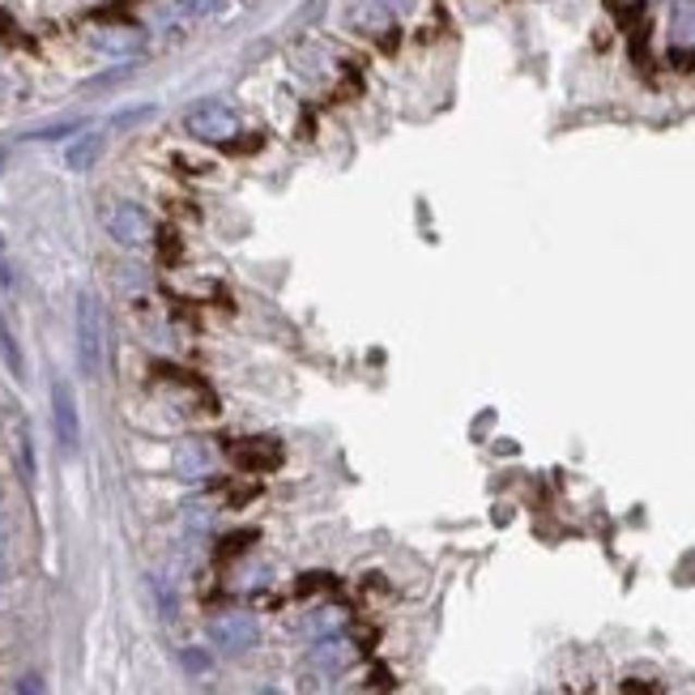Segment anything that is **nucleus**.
Wrapping results in <instances>:
<instances>
[{
    "label": "nucleus",
    "instance_id": "nucleus-1",
    "mask_svg": "<svg viewBox=\"0 0 695 695\" xmlns=\"http://www.w3.org/2000/svg\"><path fill=\"white\" fill-rule=\"evenodd\" d=\"M73 325H77V363L95 380V376H102V363H107V312H102V298L95 291L77 295Z\"/></svg>",
    "mask_w": 695,
    "mask_h": 695
},
{
    "label": "nucleus",
    "instance_id": "nucleus-2",
    "mask_svg": "<svg viewBox=\"0 0 695 695\" xmlns=\"http://www.w3.org/2000/svg\"><path fill=\"white\" fill-rule=\"evenodd\" d=\"M102 222H107V235L115 240V244H124V248H146L154 244V214H149L146 205H137V200H115V205H107V214H102Z\"/></svg>",
    "mask_w": 695,
    "mask_h": 695
},
{
    "label": "nucleus",
    "instance_id": "nucleus-3",
    "mask_svg": "<svg viewBox=\"0 0 695 695\" xmlns=\"http://www.w3.org/2000/svg\"><path fill=\"white\" fill-rule=\"evenodd\" d=\"M184 129L197 137V142H209V146H231L240 137V115L227 107V102H197L184 111Z\"/></svg>",
    "mask_w": 695,
    "mask_h": 695
},
{
    "label": "nucleus",
    "instance_id": "nucleus-4",
    "mask_svg": "<svg viewBox=\"0 0 695 695\" xmlns=\"http://www.w3.org/2000/svg\"><path fill=\"white\" fill-rule=\"evenodd\" d=\"M51 427H56V444L69 456L82 448V410L69 380H51Z\"/></svg>",
    "mask_w": 695,
    "mask_h": 695
},
{
    "label": "nucleus",
    "instance_id": "nucleus-5",
    "mask_svg": "<svg viewBox=\"0 0 695 695\" xmlns=\"http://www.w3.org/2000/svg\"><path fill=\"white\" fill-rule=\"evenodd\" d=\"M209 641L222 653H248L260 641V623L252 619L248 610H227L209 619Z\"/></svg>",
    "mask_w": 695,
    "mask_h": 695
},
{
    "label": "nucleus",
    "instance_id": "nucleus-6",
    "mask_svg": "<svg viewBox=\"0 0 695 695\" xmlns=\"http://www.w3.org/2000/svg\"><path fill=\"white\" fill-rule=\"evenodd\" d=\"M354 661H358V648H354V641H346V636L338 632V636L316 641V648H312L307 661H303V670L316 674V679H338V674H346Z\"/></svg>",
    "mask_w": 695,
    "mask_h": 695
},
{
    "label": "nucleus",
    "instance_id": "nucleus-7",
    "mask_svg": "<svg viewBox=\"0 0 695 695\" xmlns=\"http://www.w3.org/2000/svg\"><path fill=\"white\" fill-rule=\"evenodd\" d=\"M90 44L99 51H107V56H137V51L146 48V31L133 26V22H99L90 31Z\"/></svg>",
    "mask_w": 695,
    "mask_h": 695
},
{
    "label": "nucleus",
    "instance_id": "nucleus-8",
    "mask_svg": "<svg viewBox=\"0 0 695 695\" xmlns=\"http://www.w3.org/2000/svg\"><path fill=\"white\" fill-rule=\"evenodd\" d=\"M171 470H175V478H184V483L209 478V474H214V448L205 444V440H180V444H175V456H171Z\"/></svg>",
    "mask_w": 695,
    "mask_h": 695
},
{
    "label": "nucleus",
    "instance_id": "nucleus-9",
    "mask_svg": "<svg viewBox=\"0 0 695 695\" xmlns=\"http://www.w3.org/2000/svg\"><path fill=\"white\" fill-rule=\"evenodd\" d=\"M235 465H244L252 474H269L282 465V448L273 440H240L235 444Z\"/></svg>",
    "mask_w": 695,
    "mask_h": 695
},
{
    "label": "nucleus",
    "instance_id": "nucleus-10",
    "mask_svg": "<svg viewBox=\"0 0 695 695\" xmlns=\"http://www.w3.org/2000/svg\"><path fill=\"white\" fill-rule=\"evenodd\" d=\"M342 627H346V610H342V606H329V601H325V606H316L312 614H303V619H298V632H303L307 641L338 636Z\"/></svg>",
    "mask_w": 695,
    "mask_h": 695
},
{
    "label": "nucleus",
    "instance_id": "nucleus-11",
    "mask_svg": "<svg viewBox=\"0 0 695 695\" xmlns=\"http://www.w3.org/2000/svg\"><path fill=\"white\" fill-rule=\"evenodd\" d=\"M670 48L679 56L695 51V0H674V9H670Z\"/></svg>",
    "mask_w": 695,
    "mask_h": 695
},
{
    "label": "nucleus",
    "instance_id": "nucleus-12",
    "mask_svg": "<svg viewBox=\"0 0 695 695\" xmlns=\"http://www.w3.org/2000/svg\"><path fill=\"white\" fill-rule=\"evenodd\" d=\"M99 154H102V137L99 133H90V137H82V142L69 146L64 162H69V171H90V167L99 162Z\"/></svg>",
    "mask_w": 695,
    "mask_h": 695
},
{
    "label": "nucleus",
    "instance_id": "nucleus-13",
    "mask_svg": "<svg viewBox=\"0 0 695 695\" xmlns=\"http://www.w3.org/2000/svg\"><path fill=\"white\" fill-rule=\"evenodd\" d=\"M0 354H4V363H9L13 376H26V358H22V346H17V338H13L9 320H4V312H0Z\"/></svg>",
    "mask_w": 695,
    "mask_h": 695
},
{
    "label": "nucleus",
    "instance_id": "nucleus-14",
    "mask_svg": "<svg viewBox=\"0 0 695 695\" xmlns=\"http://www.w3.org/2000/svg\"><path fill=\"white\" fill-rule=\"evenodd\" d=\"M82 124L77 120H64V124H48V129H35V133H26V142H56V137H73Z\"/></svg>",
    "mask_w": 695,
    "mask_h": 695
},
{
    "label": "nucleus",
    "instance_id": "nucleus-15",
    "mask_svg": "<svg viewBox=\"0 0 695 695\" xmlns=\"http://www.w3.org/2000/svg\"><path fill=\"white\" fill-rule=\"evenodd\" d=\"M180 9L193 13V17H209V13H222L227 0H180Z\"/></svg>",
    "mask_w": 695,
    "mask_h": 695
},
{
    "label": "nucleus",
    "instance_id": "nucleus-16",
    "mask_svg": "<svg viewBox=\"0 0 695 695\" xmlns=\"http://www.w3.org/2000/svg\"><path fill=\"white\" fill-rule=\"evenodd\" d=\"M17 695H48L44 674H22V679H17Z\"/></svg>",
    "mask_w": 695,
    "mask_h": 695
},
{
    "label": "nucleus",
    "instance_id": "nucleus-17",
    "mask_svg": "<svg viewBox=\"0 0 695 695\" xmlns=\"http://www.w3.org/2000/svg\"><path fill=\"white\" fill-rule=\"evenodd\" d=\"M184 666H188V670H197V674H205V670H209V657L197 653V648H188V653H184Z\"/></svg>",
    "mask_w": 695,
    "mask_h": 695
},
{
    "label": "nucleus",
    "instance_id": "nucleus-18",
    "mask_svg": "<svg viewBox=\"0 0 695 695\" xmlns=\"http://www.w3.org/2000/svg\"><path fill=\"white\" fill-rule=\"evenodd\" d=\"M380 4H385L389 13H410V9L418 4V0H380Z\"/></svg>",
    "mask_w": 695,
    "mask_h": 695
},
{
    "label": "nucleus",
    "instance_id": "nucleus-19",
    "mask_svg": "<svg viewBox=\"0 0 695 695\" xmlns=\"http://www.w3.org/2000/svg\"><path fill=\"white\" fill-rule=\"evenodd\" d=\"M0 286H13V269H9V256L0 248Z\"/></svg>",
    "mask_w": 695,
    "mask_h": 695
},
{
    "label": "nucleus",
    "instance_id": "nucleus-20",
    "mask_svg": "<svg viewBox=\"0 0 695 695\" xmlns=\"http://www.w3.org/2000/svg\"><path fill=\"white\" fill-rule=\"evenodd\" d=\"M4 162H9V158H4V149H0V175H4Z\"/></svg>",
    "mask_w": 695,
    "mask_h": 695
},
{
    "label": "nucleus",
    "instance_id": "nucleus-21",
    "mask_svg": "<svg viewBox=\"0 0 695 695\" xmlns=\"http://www.w3.org/2000/svg\"><path fill=\"white\" fill-rule=\"evenodd\" d=\"M619 4H636V0H619Z\"/></svg>",
    "mask_w": 695,
    "mask_h": 695
},
{
    "label": "nucleus",
    "instance_id": "nucleus-22",
    "mask_svg": "<svg viewBox=\"0 0 695 695\" xmlns=\"http://www.w3.org/2000/svg\"><path fill=\"white\" fill-rule=\"evenodd\" d=\"M0 576H4V559H0Z\"/></svg>",
    "mask_w": 695,
    "mask_h": 695
}]
</instances>
